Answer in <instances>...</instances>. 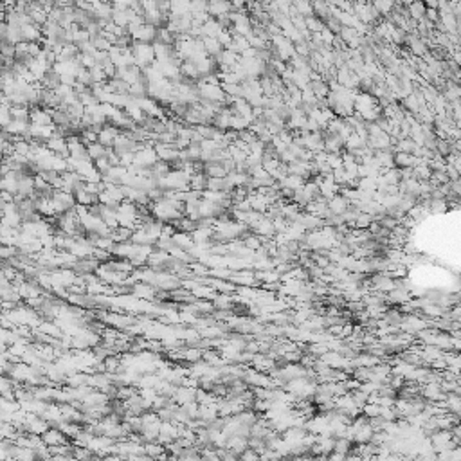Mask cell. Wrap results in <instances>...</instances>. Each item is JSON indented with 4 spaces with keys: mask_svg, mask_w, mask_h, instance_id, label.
<instances>
[{
    "mask_svg": "<svg viewBox=\"0 0 461 461\" xmlns=\"http://www.w3.org/2000/svg\"><path fill=\"white\" fill-rule=\"evenodd\" d=\"M130 51H132V56H134L135 65L139 67L141 71L155 63V53H154V45H152V43H139V41H134Z\"/></svg>",
    "mask_w": 461,
    "mask_h": 461,
    "instance_id": "cell-1",
    "label": "cell"
},
{
    "mask_svg": "<svg viewBox=\"0 0 461 461\" xmlns=\"http://www.w3.org/2000/svg\"><path fill=\"white\" fill-rule=\"evenodd\" d=\"M202 43H204L206 54H209V56H218L224 51V47L220 45V41L216 38H202Z\"/></svg>",
    "mask_w": 461,
    "mask_h": 461,
    "instance_id": "cell-2",
    "label": "cell"
},
{
    "mask_svg": "<svg viewBox=\"0 0 461 461\" xmlns=\"http://www.w3.org/2000/svg\"><path fill=\"white\" fill-rule=\"evenodd\" d=\"M107 150L103 144H99V142H94V144H89L87 146V154H89L90 160L94 162V160L97 159H103V157H107Z\"/></svg>",
    "mask_w": 461,
    "mask_h": 461,
    "instance_id": "cell-3",
    "label": "cell"
},
{
    "mask_svg": "<svg viewBox=\"0 0 461 461\" xmlns=\"http://www.w3.org/2000/svg\"><path fill=\"white\" fill-rule=\"evenodd\" d=\"M425 4H411L409 6V15L414 18V20H422L425 17Z\"/></svg>",
    "mask_w": 461,
    "mask_h": 461,
    "instance_id": "cell-4",
    "label": "cell"
}]
</instances>
